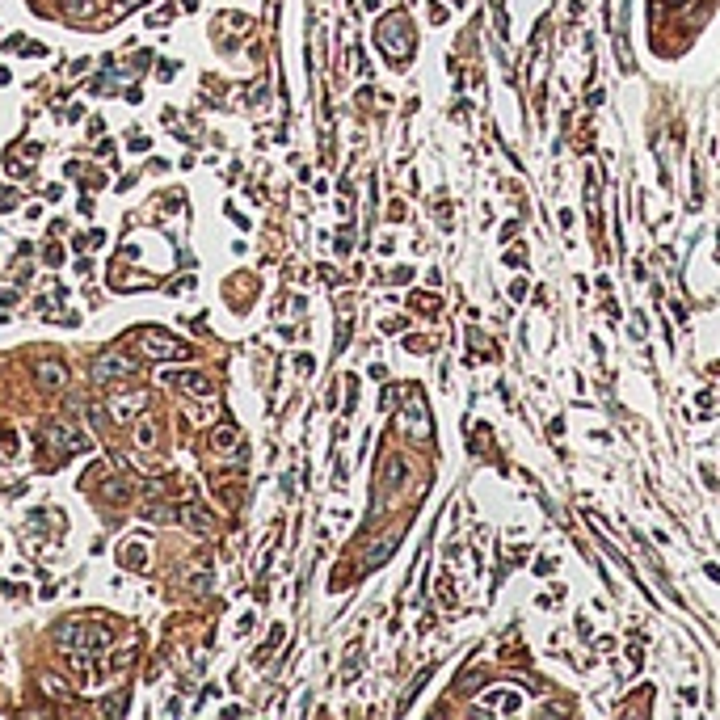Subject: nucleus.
<instances>
[{
    "mask_svg": "<svg viewBox=\"0 0 720 720\" xmlns=\"http://www.w3.org/2000/svg\"><path fill=\"white\" fill-rule=\"evenodd\" d=\"M236 443H240V430H236V426H227V421L215 426V434H211V447L215 451H232Z\"/></svg>",
    "mask_w": 720,
    "mask_h": 720,
    "instance_id": "nucleus-14",
    "label": "nucleus"
},
{
    "mask_svg": "<svg viewBox=\"0 0 720 720\" xmlns=\"http://www.w3.org/2000/svg\"><path fill=\"white\" fill-rule=\"evenodd\" d=\"M178 518L185 523V527H190V531H194V535H211V531H215V518H211V514H207L198 501H185V505L178 510Z\"/></svg>",
    "mask_w": 720,
    "mask_h": 720,
    "instance_id": "nucleus-7",
    "label": "nucleus"
},
{
    "mask_svg": "<svg viewBox=\"0 0 720 720\" xmlns=\"http://www.w3.org/2000/svg\"><path fill=\"white\" fill-rule=\"evenodd\" d=\"M139 350L148 359H190V346L169 337V333H160V329H139Z\"/></svg>",
    "mask_w": 720,
    "mask_h": 720,
    "instance_id": "nucleus-3",
    "label": "nucleus"
},
{
    "mask_svg": "<svg viewBox=\"0 0 720 720\" xmlns=\"http://www.w3.org/2000/svg\"><path fill=\"white\" fill-rule=\"evenodd\" d=\"M46 443L59 451L63 459H68V455L89 451V438H85V434H76V426H51V430H46Z\"/></svg>",
    "mask_w": 720,
    "mask_h": 720,
    "instance_id": "nucleus-6",
    "label": "nucleus"
},
{
    "mask_svg": "<svg viewBox=\"0 0 720 720\" xmlns=\"http://www.w3.org/2000/svg\"><path fill=\"white\" fill-rule=\"evenodd\" d=\"M34 379H38V388L43 392H59L63 384H68V366L63 362H55V359H46L34 366Z\"/></svg>",
    "mask_w": 720,
    "mask_h": 720,
    "instance_id": "nucleus-8",
    "label": "nucleus"
},
{
    "mask_svg": "<svg viewBox=\"0 0 720 720\" xmlns=\"http://www.w3.org/2000/svg\"><path fill=\"white\" fill-rule=\"evenodd\" d=\"M118 560H123V569H135V573H143V569H148V540H123V547H118Z\"/></svg>",
    "mask_w": 720,
    "mask_h": 720,
    "instance_id": "nucleus-10",
    "label": "nucleus"
},
{
    "mask_svg": "<svg viewBox=\"0 0 720 720\" xmlns=\"http://www.w3.org/2000/svg\"><path fill=\"white\" fill-rule=\"evenodd\" d=\"M59 644H63V649H72V653L101 657V653L114 644V636H110L106 624H97V619H68V624L59 628Z\"/></svg>",
    "mask_w": 720,
    "mask_h": 720,
    "instance_id": "nucleus-1",
    "label": "nucleus"
},
{
    "mask_svg": "<svg viewBox=\"0 0 720 720\" xmlns=\"http://www.w3.org/2000/svg\"><path fill=\"white\" fill-rule=\"evenodd\" d=\"M127 375H135V362L123 350H110V354H101L93 362V379L97 384H114V379H127Z\"/></svg>",
    "mask_w": 720,
    "mask_h": 720,
    "instance_id": "nucleus-4",
    "label": "nucleus"
},
{
    "mask_svg": "<svg viewBox=\"0 0 720 720\" xmlns=\"http://www.w3.org/2000/svg\"><path fill=\"white\" fill-rule=\"evenodd\" d=\"M160 384H169V388H178V392H190V396H215L211 392V379L202 375V371H160Z\"/></svg>",
    "mask_w": 720,
    "mask_h": 720,
    "instance_id": "nucleus-5",
    "label": "nucleus"
},
{
    "mask_svg": "<svg viewBox=\"0 0 720 720\" xmlns=\"http://www.w3.org/2000/svg\"><path fill=\"white\" fill-rule=\"evenodd\" d=\"M375 38H379V46L392 55V63H405L408 51H413L408 17H405V13H392V17H384V21H379V30H375Z\"/></svg>",
    "mask_w": 720,
    "mask_h": 720,
    "instance_id": "nucleus-2",
    "label": "nucleus"
},
{
    "mask_svg": "<svg viewBox=\"0 0 720 720\" xmlns=\"http://www.w3.org/2000/svg\"><path fill=\"white\" fill-rule=\"evenodd\" d=\"M43 686H46V691H51V695H63V699H68V686H63V682H59V678H51V674H43Z\"/></svg>",
    "mask_w": 720,
    "mask_h": 720,
    "instance_id": "nucleus-17",
    "label": "nucleus"
},
{
    "mask_svg": "<svg viewBox=\"0 0 720 720\" xmlns=\"http://www.w3.org/2000/svg\"><path fill=\"white\" fill-rule=\"evenodd\" d=\"M97 9H101V0H59V13H63V17H76V21L97 17Z\"/></svg>",
    "mask_w": 720,
    "mask_h": 720,
    "instance_id": "nucleus-13",
    "label": "nucleus"
},
{
    "mask_svg": "<svg viewBox=\"0 0 720 720\" xmlns=\"http://www.w3.org/2000/svg\"><path fill=\"white\" fill-rule=\"evenodd\" d=\"M169 17H173V9L165 4V9H156V13H148V26H165Z\"/></svg>",
    "mask_w": 720,
    "mask_h": 720,
    "instance_id": "nucleus-18",
    "label": "nucleus"
},
{
    "mask_svg": "<svg viewBox=\"0 0 720 720\" xmlns=\"http://www.w3.org/2000/svg\"><path fill=\"white\" fill-rule=\"evenodd\" d=\"M131 443H135L139 451H156V443H160V426H156L152 417H139L135 426H131Z\"/></svg>",
    "mask_w": 720,
    "mask_h": 720,
    "instance_id": "nucleus-11",
    "label": "nucleus"
},
{
    "mask_svg": "<svg viewBox=\"0 0 720 720\" xmlns=\"http://www.w3.org/2000/svg\"><path fill=\"white\" fill-rule=\"evenodd\" d=\"M143 405H148V396H143V392H131V396H114V401H110V417H114L118 426H127L135 413H143Z\"/></svg>",
    "mask_w": 720,
    "mask_h": 720,
    "instance_id": "nucleus-9",
    "label": "nucleus"
},
{
    "mask_svg": "<svg viewBox=\"0 0 720 720\" xmlns=\"http://www.w3.org/2000/svg\"><path fill=\"white\" fill-rule=\"evenodd\" d=\"M405 421H408V434H421V438L430 434V421H426V413H421V405H413V401L405 405Z\"/></svg>",
    "mask_w": 720,
    "mask_h": 720,
    "instance_id": "nucleus-15",
    "label": "nucleus"
},
{
    "mask_svg": "<svg viewBox=\"0 0 720 720\" xmlns=\"http://www.w3.org/2000/svg\"><path fill=\"white\" fill-rule=\"evenodd\" d=\"M118 4H123V9H131V4H143V0H118Z\"/></svg>",
    "mask_w": 720,
    "mask_h": 720,
    "instance_id": "nucleus-20",
    "label": "nucleus"
},
{
    "mask_svg": "<svg viewBox=\"0 0 720 720\" xmlns=\"http://www.w3.org/2000/svg\"><path fill=\"white\" fill-rule=\"evenodd\" d=\"M480 704L493 708V712H518L523 695H518V691H493V695H480Z\"/></svg>",
    "mask_w": 720,
    "mask_h": 720,
    "instance_id": "nucleus-12",
    "label": "nucleus"
},
{
    "mask_svg": "<svg viewBox=\"0 0 720 720\" xmlns=\"http://www.w3.org/2000/svg\"><path fill=\"white\" fill-rule=\"evenodd\" d=\"M101 497H106L110 505H118V501H127V485H123V480H106V485H101Z\"/></svg>",
    "mask_w": 720,
    "mask_h": 720,
    "instance_id": "nucleus-16",
    "label": "nucleus"
},
{
    "mask_svg": "<svg viewBox=\"0 0 720 720\" xmlns=\"http://www.w3.org/2000/svg\"><path fill=\"white\" fill-rule=\"evenodd\" d=\"M63 262V249L59 245H46V266H59Z\"/></svg>",
    "mask_w": 720,
    "mask_h": 720,
    "instance_id": "nucleus-19",
    "label": "nucleus"
}]
</instances>
